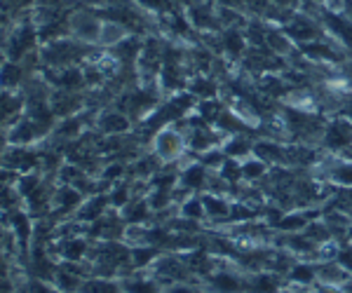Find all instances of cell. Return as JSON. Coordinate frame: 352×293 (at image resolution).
Returning <instances> with one entry per match:
<instances>
[{"mask_svg":"<svg viewBox=\"0 0 352 293\" xmlns=\"http://www.w3.org/2000/svg\"><path fill=\"white\" fill-rule=\"evenodd\" d=\"M282 28H285V33L292 38V43L296 45V47H303V45L324 40L327 38V31H324V26H322V21L312 12H305V10H298V12L292 16V21Z\"/></svg>","mask_w":352,"mask_h":293,"instance_id":"6da1fadb","label":"cell"},{"mask_svg":"<svg viewBox=\"0 0 352 293\" xmlns=\"http://www.w3.org/2000/svg\"><path fill=\"white\" fill-rule=\"evenodd\" d=\"M322 148H327L331 155H343L352 148V120L345 115H336L327 120L324 134H322Z\"/></svg>","mask_w":352,"mask_h":293,"instance_id":"7a4b0ae2","label":"cell"},{"mask_svg":"<svg viewBox=\"0 0 352 293\" xmlns=\"http://www.w3.org/2000/svg\"><path fill=\"white\" fill-rule=\"evenodd\" d=\"M153 153L160 157L162 162H174L179 160L181 155L186 153L188 143H186V134L179 132L176 127L162 129V132L155 134V141H153Z\"/></svg>","mask_w":352,"mask_h":293,"instance_id":"3957f363","label":"cell"},{"mask_svg":"<svg viewBox=\"0 0 352 293\" xmlns=\"http://www.w3.org/2000/svg\"><path fill=\"white\" fill-rule=\"evenodd\" d=\"M101 21L94 12L89 10H78L76 14L68 16V33H71L76 40L82 43H99L101 33Z\"/></svg>","mask_w":352,"mask_h":293,"instance_id":"277c9868","label":"cell"},{"mask_svg":"<svg viewBox=\"0 0 352 293\" xmlns=\"http://www.w3.org/2000/svg\"><path fill=\"white\" fill-rule=\"evenodd\" d=\"M221 56L232 61V64H240L242 56L247 54L249 40L244 36V28H221Z\"/></svg>","mask_w":352,"mask_h":293,"instance_id":"5b68a950","label":"cell"},{"mask_svg":"<svg viewBox=\"0 0 352 293\" xmlns=\"http://www.w3.org/2000/svg\"><path fill=\"white\" fill-rule=\"evenodd\" d=\"M254 155L263 160L268 167H287V143L275 139L254 141Z\"/></svg>","mask_w":352,"mask_h":293,"instance_id":"8992f818","label":"cell"},{"mask_svg":"<svg viewBox=\"0 0 352 293\" xmlns=\"http://www.w3.org/2000/svg\"><path fill=\"white\" fill-rule=\"evenodd\" d=\"M212 169H207L202 162H192L179 174V183L184 190L188 193H197V190H207L209 188V181H212Z\"/></svg>","mask_w":352,"mask_h":293,"instance_id":"52a82bcc","label":"cell"},{"mask_svg":"<svg viewBox=\"0 0 352 293\" xmlns=\"http://www.w3.org/2000/svg\"><path fill=\"white\" fill-rule=\"evenodd\" d=\"M317 266V281L320 284H329V286H345L352 279V274L345 270L340 263L333 258V261H322L315 263Z\"/></svg>","mask_w":352,"mask_h":293,"instance_id":"ba28073f","label":"cell"},{"mask_svg":"<svg viewBox=\"0 0 352 293\" xmlns=\"http://www.w3.org/2000/svg\"><path fill=\"white\" fill-rule=\"evenodd\" d=\"M202 204L204 211H207V218L212 221H228L230 218V209H232V202L226 195H217V193H204L202 195Z\"/></svg>","mask_w":352,"mask_h":293,"instance_id":"9c48e42d","label":"cell"},{"mask_svg":"<svg viewBox=\"0 0 352 293\" xmlns=\"http://www.w3.org/2000/svg\"><path fill=\"white\" fill-rule=\"evenodd\" d=\"M209 286L214 293H240L247 284L237 274H232V270H217L209 274Z\"/></svg>","mask_w":352,"mask_h":293,"instance_id":"30bf717a","label":"cell"},{"mask_svg":"<svg viewBox=\"0 0 352 293\" xmlns=\"http://www.w3.org/2000/svg\"><path fill=\"white\" fill-rule=\"evenodd\" d=\"M221 148H223V153L232 157V160L242 162L254 155V141L249 137H244V134H232V137H226Z\"/></svg>","mask_w":352,"mask_h":293,"instance_id":"8fae6325","label":"cell"},{"mask_svg":"<svg viewBox=\"0 0 352 293\" xmlns=\"http://www.w3.org/2000/svg\"><path fill=\"white\" fill-rule=\"evenodd\" d=\"M129 28L120 24L116 19H104L101 21V33H99V45L104 47H116L118 43H122L124 38H129Z\"/></svg>","mask_w":352,"mask_h":293,"instance_id":"7c38bea8","label":"cell"},{"mask_svg":"<svg viewBox=\"0 0 352 293\" xmlns=\"http://www.w3.org/2000/svg\"><path fill=\"white\" fill-rule=\"evenodd\" d=\"M282 286L280 274L270 272V270H261V272H254L247 281V289L252 293H277Z\"/></svg>","mask_w":352,"mask_h":293,"instance_id":"4fadbf2b","label":"cell"},{"mask_svg":"<svg viewBox=\"0 0 352 293\" xmlns=\"http://www.w3.org/2000/svg\"><path fill=\"white\" fill-rule=\"evenodd\" d=\"M268 174H270V167L265 165L263 160H258L256 155L242 160V181H247L249 185H252V183H261L265 176H268Z\"/></svg>","mask_w":352,"mask_h":293,"instance_id":"5bb4252c","label":"cell"},{"mask_svg":"<svg viewBox=\"0 0 352 293\" xmlns=\"http://www.w3.org/2000/svg\"><path fill=\"white\" fill-rule=\"evenodd\" d=\"M99 129L106 134H122L129 129V117L124 115V113H104V115L99 117Z\"/></svg>","mask_w":352,"mask_h":293,"instance_id":"9a60e30c","label":"cell"},{"mask_svg":"<svg viewBox=\"0 0 352 293\" xmlns=\"http://www.w3.org/2000/svg\"><path fill=\"white\" fill-rule=\"evenodd\" d=\"M181 216L190 218V221H204L207 218V211H204L202 204V195H190L186 197V202H181Z\"/></svg>","mask_w":352,"mask_h":293,"instance_id":"2e32d148","label":"cell"},{"mask_svg":"<svg viewBox=\"0 0 352 293\" xmlns=\"http://www.w3.org/2000/svg\"><path fill=\"white\" fill-rule=\"evenodd\" d=\"M134 3L139 5L141 10H146V12H151V14H157V16L179 10L176 0H134Z\"/></svg>","mask_w":352,"mask_h":293,"instance_id":"e0dca14e","label":"cell"},{"mask_svg":"<svg viewBox=\"0 0 352 293\" xmlns=\"http://www.w3.org/2000/svg\"><path fill=\"white\" fill-rule=\"evenodd\" d=\"M148 202H132V204H127L124 207V218L129 221V225H139V223H144L146 218H148Z\"/></svg>","mask_w":352,"mask_h":293,"instance_id":"ac0fdd59","label":"cell"},{"mask_svg":"<svg viewBox=\"0 0 352 293\" xmlns=\"http://www.w3.org/2000/svg\"><path fill=\"white\" fill-rule=\"evenodd\" d=\"M217 174H219L221 178H223V181H228L230 185L240 183V181H242V162L228 157V160L223 162V167H221Z\"/></svg>","mask_w":352,"mask_h":293,"instance_id":"d6986e66","label":"cell"},{"mask_svg":"<svg viewBox=\"0 0 352 293\" xmlns=\"http://www.w3.org/2000/svg\"><path fill=\"white\" fill-rule=\"evenodd\" d=\"M106 204H109V200H106V197H94V200H89L87 204H85V209H80L78 216H80L82 221H96V218H101Z\"/></svg>","mask_w":352,"mask_h":293,"instance_id":"ffe728a7","label":"cell"},{"mask_svg":"<svg viewBox=\"0 0 352 293\" xmlns=\"http://www.w3.org/2000/svg\"><path fill=\"white\" fill-rule=\"evenodd\" d=\"M129 195H132V190H129L127 185H118V188L111 193V204L113 207H127Z\"/></svg>","mask_w":352,"mask_h":293,"instance_id":"44dd1931","label":"cell"},{"mask_svg":"<svg viewBox=\"0 0 352 293\" xmlns=\"http://www.w3.org/2000/svg\"><path fill=\"white\" fill-rule=\"evenodd\" d=\"M64 251H66V256L71 258V261H76L78 256H82V251H85V242H68V244L64 246Z\"/></svg>","mask_w":352,"mask_h":293,"instance_id":"7402d4cb","label":"cell"},{"mask_svg":"<svg viewBox=\"0 0 352 293\" xmlns=\"http://www.w3.org/2000/svg\"><path fill=\"white\" fill-rule=\"evenodd\" d=\"M275 8H282V10H300V5H303V0H270Z\"/></svg>","mask_w":352,"mask_h":293,"instance_id":"603a6c76","label":"cell"},{"mask_svg":"<svg viewBox=\"0 0 352 293\" xmlns=\"http://www.w3.org/2000/svg\"><path fill=\"white\" fill-rule=\"evenodd\" d=\"M164 293H195L190 289V286H186V284H172Z\"/></svg>","mask_w":352,"mask_h":293,"instance_id":"cb8c5ba5","label":"cell"}]
</instances>
